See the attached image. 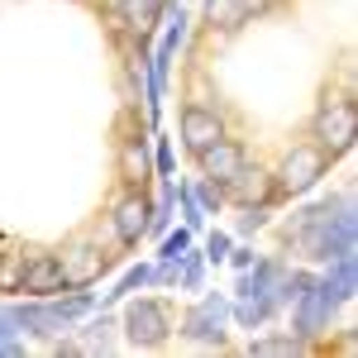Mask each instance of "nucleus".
Returning <instances> with one entry per match:
<instances>
[{
  "label": "nucleus",
  "instance_id": "obj_1",
  "mask_svg": "<svg viewBox=\"0 0 358 358\" xmlns=\"http://www.w3.org/2000/svg\"><path fill=\"white\" fill-rule=\"evenodd\" d=\"M296 244L320 263H330L339 253H354V210H349V201L339 210H330V206L306 210L301 224H296Z\"/></svg>",
  "mask_w": 358,
  "mask_h": 358
},
{
  "label": "nucleus",
  "instance_id": "obj_2",
  "mask_svg": "<svg viewBox=\"0 0 358 358\" xmlns=\"http://www.w3.org/2000/svg\"><path fill=\"white\" fill-rule=\"evenodd\" d=\"M296 334H306V339H310V334H320L325 330V325H330L334 320V310H339V296H334V287L330 282H325V277H320V282H306L301 292H296Z\"/></svg>",
  "mask_w": 358,
  "mask_h": 358
},
{
  "label": "nucleus",
  "instance_id": "obj_3",
  "mask_svg": "<svg viewBox=\"0 0 358 358\" xmlns=\"http://www.w3.org/2000/svg\"><path fill=\"white\" fill-rule=\"evenodd\" d=\"M315 134L330 143V153L354 148V138H358V110H354V101H330V106L320 110V120H315Z\"/></svg>",
  "mask_w": 358,
  "mask_h": 358
},
{
  "label": "nucleus",
  "instance_id": "obj_4",
  "mask_svg": "<svg viewBox=\"0 0 358 358\" xmlns=\"http://www.w3.org/2000/svg\"><path fill=\"white\" fill-rule=\"evenodd\" d=\"M124 325H129V339L138 349H153V344L167 339V310L158 301H134L129 315H124Z\"/></svg>",
  "mask_w": 358,
  "mask_h": 358
},
{
  "label": "nucleus",
  "instance_id": "obj_5",
  "mask_svg": "<svg viewBox=\"0 0 358 358\" xmlns=\"http://www.w3.org/2000/svg\"><path fill=\"white\" fill-rule=\"evenodd\" d=\"M325 177V153L320 148H292L287 163H282V187L287 192H306Z\"/></svg>",
  "mask_w": 358,
  "mask_h": 358
},
{
  "label": "nucleus",
  "instance_id": "obj_6",
  "mask_svg": "<svg viewBox=\"0 0 358 358\" xmlns=\"http://www.w3.org/2000/svg\"><path fill=\"white\" fill-rule=\"evenodd\" d=\"M62 287H67L62 258H48V253H38L34 263H24V273H20V292H34V296H53Z\"/></svg>",
  "mask_w": 358,
  "mask_h": 358
},
{
  "label": "nucleus",
  "instance_id": "obj_7",
  "mask_svg": "<svg viewBox=\"0 0 358 358\" xmlns=\"http://www.w3.org/2000/svg\"><path fill=\"white\" fill-rule=\"evenodd\" d=\"M196 158H201V172H206L210 182H229V177L244 167V153H239L229 138H215V143H206Z\"/></svg>",
  "mask_w": 358,
  "mask_h": 358
},
{
  "label": "nucleus",
  "instance_id": "obj_8",
  "mask_svg": "<svg viewBox=\"0 0 358 358\" xmlns=\"http://www.w3.org/2000/svg\"><path fill=\"white\" fill-rule=\"evenodd\" d=\"M187 334L201 339V344H220L224 339V301L220 296H206V301L187 315Z\"/></svg>",
  "mask_w": 358,
  "mask_h": 358
},
{
  "label": "nucleus",
  "instance_id": "obj_9",
  "mask_svg": "<svg viewBox=\"0 0 358 358\" xmlns=\"http://www.w3.org/2000/svg\"><path fill=\"white\" fill-rule=\"evenodd\" d=\"M187 38V15L177 10V20H172V29L163 34V43H158V53H153V110H158V101H163V82H167V67H172V53H177V43Z\"/></svg>",
  "mask_w": 358,
  "mask_h": 358
},
{
  "label": "nucleus",
  "instance_id": "obj_10",
  "mask_svg": "<svg viewBox=\"0 0 358 358\" xmlns=\"http://www.w3.org/2000/svg\"><path fill=\"white\" fill-rule=\"evenodd\" d=\"M182 138H187L192 153H201L206 143H215V138H220V120H215V110L187 106V110H182Z\"/></svg>",
  "mask_w": 358,
  "mask_h": 358
},
{
  "label": "nucleus",
  "instance_id": "obj_11",
  "mask_svg": "<svg viewBox=\"0 0 358 358\" xmlns=\"http://www.w3.org/2000/svg\"><path fill=\"white\" fill-rule=\"evenodd\" d=\"M148 215H153V210H148V201H143V196H124V201L115 206V229H120V239H124V244H134L138 234L148 229Z\"/></svg>",
  "mask_w": 358,
  "mask_h": 358
},
{
  "label": "nucleus",
  "instance_id": "obj_12",
  "mask_svg": "<svg viewBox=\"0 0 358 358\" xmlns=\"http://www.w3.org/2000/svg\"><path fill=\"white\" fill-rule=\"evenodd\" d=\"M229 192L239 196L244 206H253V201H268V177H263L258 167H253V172H248V167H239V172L229 177Z\"/></svg>",
  "mask_w": 358,
  "mask_h": 358
},
{
  "label": "nucleus",
  "instance_id": "obj_13",
  "mask_svg": "<svg viewBox=\"0 0 358 358\" xmlns=\"http://www.w3.org/2000/svg\"><path fill=\"white\" fill-rule=\"evenodd\" d=\"M158 15H163V0H124V24H134L138 34L158 24Z\"/></svg>",
  "mask_w": 358,
  "mask_h": 358
},
{
  "label": "nucleus",
  "instance_id": "obj_14",
  "mask_svg": "<svg viewBox=\"0 0 358 358\" xmlns=\"http://www.w3.org/2000/svg\"><path fill=\"white\" fill-rule=\"evenodd\" d=\"M48 310H53L57 325H72V320H82L86 310H91V296H86V292H77V296H67V301H53Z\"/></svg>",
  "mask_w": 358,
  "mask_h": 358
},
{
  "label": "nucleus",
  "instance_id": "obj_15",
  "mask_svg": "<svg viewBox=\"0 0 358 358\" xmlns=\"http://www.w3.org/2000/svg\"><path fill=\"white\" fill-rule=\"evenodd\" d=\"M206 15H210V24H224V29H234L239 20H244V10H239L234 0H210V5H206Z\"/></svg>",
  "mask_w": 358,
  "mask_h": 358
},
{
  "label": "nucleus",
  "instance_id": "obj_16",
  "mask_svg": "<svg viewBox=\"0 0 358 358\" xmlns=\"http://www.w3.org/2000/svg\"><path fill=\"white\" fill-rule=\"evenodd\" d=\"M187 244H192V234H187V229L167 234V244H163V263H182V253H187Z\"/></svg>",
  "mask_w": 358,
  "mask_h": 358
},
{
  "label": "nucleus",
  "instance_id": "obj_17",
  "mask_svg": "<svg viewBox=\"0 0 358 358\" xmlns=\"http://www.w3.org/2000/svg\"><path fill=\"white\" fill-rule=\"evenodd\" d=\"M248 354H296V344L292 339H253Z\"/></svg>",
  "mask_w": 358,
  "mask_h": 358
},
{
  "label": "nucleus",
  "instance_id": "obj_18",
  "mask_svg": "<svg viewBox=\"0 0 358 358\" xmlns=\"http://www.w3.org/2000/svg\"><path fill=\"white\" fill-rule=\"evenodd\" d=\"M153 277V268H134V273H124V282L115 287V292H106V296H124V292H134V287H143Z\"/></svg>",
  "mask_w": 358,
  "mask_h": 358
},
{
  "label": "nucleus",
  "instance_id": "obj_19",
  "mask_svg": "<svg viewBox=\"0 0 358 358\" xmlns=\"http://www.w3.org/2000/svg\"><path fill=\"white\" fill-rule=\"evenodd\" d=\"M24 330V325H20V315H15V310H0V339H5V344H15V334Z\"/></svg>",
  "mask_w": 358,
  "mask_h": 358
},
{
  "label": "nucleus",
  "instance_id": "obj_20",
  "mask_svg": "<svg viewBox=\"0 0 358 358\" xmlns=\"http://www.w3.org/2000/svg\"><path fill=\"white\" fill-rule=\"evenodd\" d=\"M192 201H196V206H220V192H215V187H196Z\"/></svg>",
  "mask_w": 358,
  "mask_h": 358
},
{
  "label": "nucleus",
  "instance_id": "obj_21",
  "mask_svg": "<svg viewBox=\"0 0 358 358\" xmlns=\"http://www.w3.org/2000/svg\"><path fill=\"white\" fill-rule=\"evenodd\" d=\"M224 253H229V239H224V234H215V239H210V258H215V263H220Z\"/></svg>",
  "mask_w": 358,
  "mask_h": 358
},
{
  "label": "nucleus",
  "instance_id": "obj_22",
  "mask_svg": "<svg viewBox=\"0 0 358 358\" xmlns=\"http://www.w3.org/2000/svg\"><path fill=\"white\" fill-rule=\"evenodd\" d=\"M234 5H239V10H244V20H248V15H253V10H268V5H273V0H234Z\"/></svg>",
  "mask_w": 358,
  "mask_h": 358
},
{
  "label": "nucleus",
  "instance_id": "obj_23",
  "mask_svg": "<svg viewBox=\"0 0 358 358\" xmlns=\"http://www.w3.org/2000/svg\"><path fill=\"white\" fill-rule=\"evenodd\" d=\"M158 167H163V172H172V148H167V143L158 148Z\"/></svg>",
  "mask_w": 358,
  "mask_h": 358
}]
</instances>
